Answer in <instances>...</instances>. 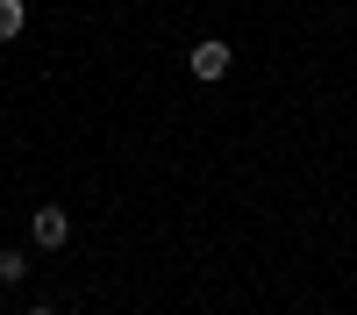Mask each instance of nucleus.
Wrapping results in <instances>:
<instances>
[{"label":"nucleus","mask_w":357,"mask_h":315,"mask_svg":"<svg viewBox=\"0 0 357 315\" xmlns=\"http://www.w3.org/2000/svg\"><path fill=\"white\" fill-rule=\"evenodd\" d=\"M229 65H236V50H229V43H215V36L193 43V57H186V72H193V79H229Z\"/></svg>","instance_id":"obj_1"},{"label":"nucleus","mask_w":357,"mask_h":315,"mask_svg":"<svg viewBox=\"0 0 357 315\" xmlns=\"http://www.w3.org/2000/svg\"><path fill=\"white\" fill-rule=\"evenodd\" d=\"M29 229H36L43 251H65V244H72V215H65V208H36V222H29Z\"/></svg>","instance_id":"obj_2"},{"label":"nucleus","mask_w":357,"mask_h":315,"mask_svg":"<svg viewBox=\"0 0 357 315\" xmlns=\"http://www.w3.org/2000/svg\"><path fill=\"white\" fill-rule=\"evenodd\" d=\"M22 29H29V8L22 0H0V43H15Z\"/></svg>","instance_id":"obj_3"},{"label":"nucleus","mask_w":357,"mask_h":315,"mask_svg":"<svg viewBox=\"0 0 357 315\" xmlns=\"http://www.w3.org/2000/svg\"><path fill=\"white\" fill-rule=\"evenodd\" d=\"M0 279L22 286V279H29V251H0Z\"/></svg>","instance_id":"obj_4"},{"label":"nucleus","mask_w":357,"mask_h":315,"mask_svg":"<svg viewBox=\"0 0 357 315\" xmlns=\"http://www.w3.org/2000/svg\"><path fill=\"white\" fill-rule=\"evenodd\" d=\"M22 315H57V308H22Z\"/></svg>","instance_id":"obj_5"}]
</instances>
